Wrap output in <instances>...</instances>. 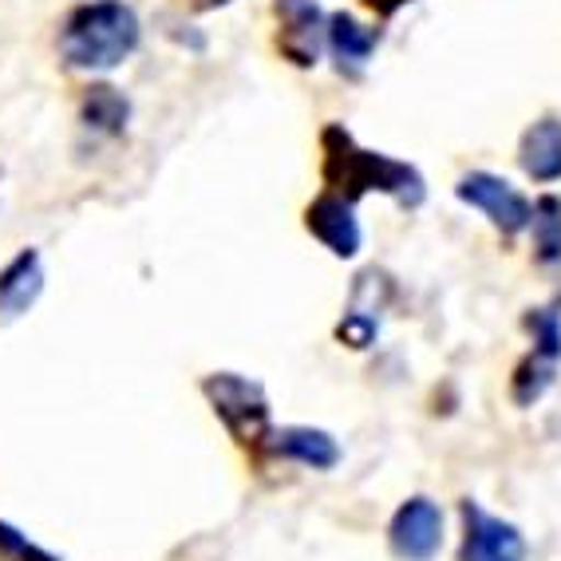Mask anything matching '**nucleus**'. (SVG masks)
Listing matches in <instances>:
<instances>
[{"label":"nucleus","mask_w":561,"mask_h":561,"mask_svg":"<svg viewBox=\"0 0 561 561\" xmlns=\"http://www.w3.org/2000/svg\"><path fill=\"white\" fill-rule=\"evenodd\" d=\"M558 360H550V356H538V352H526L518 360V368H514L511 376V400L518 403V408H534V403L546 396V391L553 388V380H558Z\"/></svg>","instance_id":"15"},{"label":"nucleus","mask_w":561,"mask_h":561,"mask_svg":"<svg viewBox=\"0 0 561 561\" xmlns=\"http://www.w3.org/2000/svg\"><path fill=\"white\" fill-rule=\"evenodd\" d=\"M321 182L324 191L341 194L348 202H360L364 194H388L403 210H420L427 202V179L415 162L368 151L341 123H329L321 130Z\"/></svg>","instance_id":"1"},{"label":"nucleus","mask_w":561,"mask_h":561,"mask_svg":"<svg viewBox=\"0 0 561 561\" xmlns=\"http://www.w3.org/2000/svg\"><path fill=\"white\" fill-rule=\"evenodd\" d=\"M273 459L297 462V467H309V471H336L344 459L336 435L324 432V427H305V423H289V427H273L270 439Z\"/></svg>","instance_id":"9"},{"label":"nucleus","mask_w":561,"mask_h":561,"mask_svg":"<svg viewBox=\"0 0 561 561\" xmlns=\"http://www.w3.org/2000/svg\"><path fill=\"white\" fill-rule=\"evenodd\" d=\"M526 332H530V352L538 356H550V360L561 364V301H550V305H538L522 317Z\"/></svg>","instance_id":"16"},{"label":"nucleus","mask_w":561,"mask_h":561,"mask_svg":"<svg viewBox=\"0 0 561 561\" xmlns=\"http://www.w3.org/2000/svg\"><path fill=\"white\" fill-rule=\"evenodd\" d=\"M530 238H534V261H538L541 270H561V198L558 194H541V198L534 202Z\"/></svg>","instance_id":"14"},{"label":"nucleus","mask_w":561,"mask_h":561,"mask_svg":"<svg viewBox=\"0 0 561 561\" xmlns=\"http://www.w3.org/2000/svg\"><path fill=\"white\" fill-rule=\"evenodd\" d=\"M277 16V56L293 68H317L324 51L329 16L321 12V0H273Z\"/></svg>","instance_id":"7"},{"label":"nucleus","mask_w":561,"mask_h":561,"mask_svg":"<svg viewBox=\"0 0 561 561\" xmlns=\"http://www.w3.org/2000/svg\"><path fill=\"white\" fill-rule=\"evenodd\" d=\"M364 9L376 16V21H391V16H400L408 4H415V0H360Z\"/></svg>","instance_id":"19"},{"label":"nucleus","mask_w":561,"mask_h":561,"mask_svg":"<svg viewBox=\"0 0 561 561\" xmlns=\"http://www.w3.org/2000/svg\"><path fill=\"white\" fill-rule=\"evenodd\" d=\"M455 198H459L462 206L479 210L502 238H518L522 230H530L534 202L526 198L511 179H502V174H494V171L462 174V179L455 182Z\"/></svg>","instance_id":"4"},{"label":"nucleus","mask_w":561,"mask_h":561,"mask_svg":"<svg viewBox=\"0 0 561 561\" xmlns=\"http://www.w3.org/2000/svg\"><path fill=\"white\" fill-rule=\"evenodd\" d=\"M0 561H60L51 550L36 546L24 530L0 518Z\"/></svg>","instance_id":"18"},{"label":"nucleus","mask_w":561,"mask_h":561,"mask_svg":"<svg viewBox=\"0 0 561 561\" xmlns=\"http://www.w3.org/2000/svg\"><path fill=\"white\" fill-rule=\"evenodd\" d=\"M194 12H218V9H226V4H233V0H186Z\"/></svg>","instance_id":"20"},{"label":"nucleus","mask_w":561,"mask_h":561,"mask_svg":"<svg viewBox=\"0 0 561 561\" xmlns=\"http://www.w3.org/2000/svg\"><path fill=\"white\" fill-rule=\"evenodd\" d=\"M142 41L139 12L127 0H83L60 21V60L71 71H115Z\"/></svg>","instance_id":"2"},{"label":"nucleus","mask_w":561,"mask_h":561,"mask_svg":"<svg viewBox=\"0 0 561 561\" xmlns=\"http://www.w3.org/2000/svg\"><path fill=\"white\" fill-rule=\"evenodd\" d=\"M518 167L522 174L538 186L561 182V119L558 115H541L518 139Z\"/></svg>","instance_id":"11"},{"label":"nucleus","mask_w":561,"mask_h":561,"mask_svg":"<svg viewBox=\"0 0 561 561\" xmlns=\"http://www.w3.org/2000/svg\"><path fill=\"white\" fill-rule=\"evenodd\" d=\"M443 506L427 494H411L388 522V550L396 561H435L443 553Z\"/></svg>","instance_id":"5"},{"label":"nucleus","mask_w":561,"mask_h":561,"mask_svg":"<svg viewBox=\"0 0 561 561\" xmlns=\"http://www.w3.org/2000/svg\"><path fill=\"white\" fill-rule=\"evenodd\" d=\"M202 396L210 403V411L221 420V427L230 432V439L238 443L250 459H265L273 439V411L270 396L253 376L241 371H210L202 376Z\"/></svg>","instance_id":"3"},{"label":"nucleus","mask_w":561,"mask_h":561,"mask_svg":"<svg viewBox=\"0 0 561 561\" xmlns=\"http://www.w3.org/2000/svg\"><path fill=\"white\" fill-rule=\"evenodd\" d=\"M332 336H336L344 348L364 352V348L376 344V336H380V317H371V312H360V309H348L341 321H336Z\"/></svg>","instance_id":"17"},{"label":"nucleus","mask_w":561,"mask_h":561,"mask_svg":"<svg viewBox=\"0 0 561 561\" xmlns=\"http://www.w3.org/2000/svg\"><path fill=\"white\" fill-rule=\"evenodd\" d=\"M305 230L341 261H352L364 250V226L356 218V202L332 191H321L305 206Z\"/></svg>","instance_id":"8"},{"label":"nucleus","mask_w":561,"mask_h":561,"mask_svg":"<svg viewBox=\"0 0 561 561\" xmlns=\"http://www.w3.org/2000/svg\"><path fill=\"white\" fill-rule=\"evenodd\" d=\"M44 280H48V273H44L41 250L24 245V250L0 270V321L12 324V321H21V317H28V312L36 309V301L44 297Z\"/></svg>","instance_id":"10"},{"label":"nucleus","mask_w":561,"mask_h":561,"mask_svg":"<svg viewBox=\"0 0 561 561\" xmlns=\"http://www.w3.org/2000/svg\"><path fill=\"white\" fill-rule=\"evenodd\" d=\"M459 514H462L459 561H526L530 558L526 534H522L514 522L491 514L482 502L462 499Z\"/></svg>","instance_id":"6"},{"label":"nucleus","mask_w":561,"mask_h":561,"mask_svg":"<svg viewBox=\"0 0 561 561\" xmlns=\"http://www.w3.org/2000/svg\"><path fill=\"white\" fill-rule=\"evenodd\" d=\"M80 123L91 135L119 139L130 123V100L111 83H88L80 95Z\"/></svg>","instance_id":"13"},{"label":"nucleus","mask_w":561,"mask_h":561,"mask_svg":"<svg viewBox=\"0 0 561 561\" xmlns=\"http://www.w3.org/2000/svg\"><path fill=\"white\" fill-rule=\"evenodd\" d=\"M376 44H380V28H368L360 24L352 12H332L329 32H324V48L336 60L341 76H360L364 68L376 56Z\"/></svg>","instance_id":"12"}]
</instances>
